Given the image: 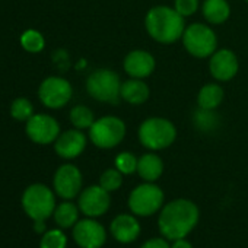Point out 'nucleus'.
Returning a JSON list of instances; mask_svg holds the SVG:
<instances>
[{
	"instance_id": "1",
	"label": "nucleus",
	"mask_w": 248,
	"mask_h": 248,
	"mask_svg": "<svg viewBox=\"0 0 248 248\" xmlns=\"http://www.w3.org/2000/svg\"><path fill=\"white\" fill-rule=\"evenodd\" d=\"M199 207L187 199H177L161 210L158 226L167 239L186 238L199 222Z\"/></svg>"
},
{
	"instance_id": "2",
	"label": "nucleus",
	"mask_w": 248,
	"mask_h": 248,
	"mask_svg": "<svg viewBox=\"0 0 248 248\" xmlns=\"http://www.w3.org/2000/svg\"><path fill=\"white\" fill-rule=\"evenodd\" d=\"M145 27L148 34L161 44H172L183 38L186 31L184 16H181L174 8L155 6L145 18Z\"/></svg>"
},
{
	"instance_id": "3",
	"label": "nucleus",
	"mask_w": 248,
	"mask_h": 248,
	"mask_svg": "<svg viewBox=\"0 0 248 248\" xmlns=\"http://www.w3.org/2000/svg\"><path fill=\"white\" fill-rule=\"evenodd\" d=\"M139 140L149 151H162L171 146L177 138L174 124L162 117L146 118L139 127Z\"/></svg>"
},
{
	"instance_id": "4",
	"label": "nucleus",
	"mask_w": 248,
	"mask_h": 248,
	"mask_svg": "<svg viewBox=\"0 0 248 248\" xmlns=\"http://www.w3.org/2000/svg\"><path fill=\"white\" fill-rule=\"evenodd\" d=\"M22 207L32 220H46L56 210V197L44 184H31L22 194Z\"/></svg>"
},
{
	"instance_id": "5",
	"label": "nucleus",
	"mask_w": 248,
	"mask_h": 248,
	"mask_svg": "<svg viewBox=\"0 0 248 248\" xmlns=\"http://www.w3.org/2000/svg\"><path fill=\"white\" fill-rule=\"evenodd\" d=\"M126 136V124L115 115H105L93 121L89 129L91 142L101 149H112Z\"/></svg>"
},
{
	"instance_id": "6",
	"label": "nucleus",
	"mask_w": 248,
	"mask_h": 248,
	"mask_svg": "<svg viewBox=\"0 0 248 248\" xmlns=\"http://www.w3.org/2000/svg\"><path fill=\"white\" fill-rule=\"evenodd\" d=\"M86 91L93 99L99 102L117 104L121 98V82L114 70L98 69L88 76Z\"/></svg>"
},
{
	"instance_id": "7",
	"label": "nucleus",
	"mask_w": 248,
	"mask_h": 248,
	"mask_svg": "<svg viewBox=\"0 0 248 248\" xmlns=\"http://www.w3.org/2000/svg\"><path fill=\"white\" fill-rule=\"evenodd\" d=\"M183 44L193 57L206 59L216 51L217 38L209 25L191 24L183 34Z\"/></svg>"
},
{
	"instance_id": "8",
	"label": "nucleus",
	"mask_w": 248,
	"mask_h": 248,
	"mask_svg": "<svg viewBox=\"0 0 248 248\" xmlns=\"http://www.w3.org/2000/svg\"><path fill=\"white\" fill-rule=\"evenodd\" d=\"M164 204V191L154 183L138 186L129 197V207L138 216H151Z\"/></svg>"
},
{
	"instance_id": "9",
	"label": "nucleus",
	"mask_w": 248,
	"mask_h": 248,
	"mask_svg": "<svg viewBox=\"0 0 248 248\" xmlns=\"http://www.w3.org/2000/svg\"><path fill=\"white\" fill-rule=\"evenodd\" d=\"M73 89L67 79L60 76H50L44 79L38 88V98L41 104L50 109H60L72 99Z\"/></svg>"
},
{
	"instance_id": "10",
	"label": "nucleus",
	"mask_w": 248,
	"mask_h": 248,
	"mask_svg": "<svg viewBox=\"0 0 248 248\" xmlns=\"http://www.w3.org/2000/svg\"><path fill=\"white\" fill-rule=\"evenodd\" d=\"M25 133L37 145H51L60 135V124L50 114H34L25 123Z\"/></svg>"
},
{
	"instance_id": "11",
	"label": "nucleus",
	"mask_w": 248,
	"mask_h": 248,
	"mask_svg": "<svg viewBox=\"0 0 248 248\" xmlns=\"http://www.w3.org/2000/svg\"><path fill=\"white\" fill-rule=\"evenodd\" d=\"M82 174L78 167L72 164H64L62 165L53 178V186L54 191L57 196H60L64 200H72L78 194H80L82 190Z\"/></svg>"
},
{
	"instance_id": "12",
	"label": "nucleus",
	"mask_w": 248,
	"mask_h": 248,
	"mask_svg": "<svg viewBox=\"0 0 248 248\" xmlns=\"http://www.w3.org/2000/svg\"><path fill=\"white\" fill-rule=\"evenodd\" d=\"M111 204L109 191L101 186H91L79 194V210L88 217L104 215Z\"/></svg>"
},
{
	"instance_id": "13",
	"label": "nucleus",
	"mask_w": 248,
	"mask_h": 248,
	"mask_svg": "<svg viewBox=\"0 0 248 248\" xmlns=\"http://www.w3.org/2000/svg\"><path fill=\"white\" fill-rule=\"evenodd\" d=\"M73 239L80 248H101L107 241V232L99 222L82 219L73 226Z\"/></svg>"
},
{
	"instance_id": "14",
	"label": "nucleus",
	"mask_w": 248,
	"mask_h": 248,
	"mask_svg": "<svg viewBox=\"0 0 248 248\" xmlns=\"http://www.w3.org/2000/svg\"><path fill=\"white\" fill-rule=\"evenodd\" d=\"M86 148V136L79 129H70L59 135L54 142L56 154L63 159H75L83 154Z\"/></svg>"
},
{
	"instance_id": "15",
	"label": "nucleus",
	"mask_w": 248,
	"mask_h": 248,
	"mask_svg": "<svg viewBox=\"0 0 248 248\" xmlns=\"http://www.w3.org/2000/svg\"><path fill=\"white\" fill-rule=\"evenodd\" d=\"M210 75L220 82L231 80L238 73V59L233 51L222 48L210 56L209 62Z\"/></svg>"
},
{
	"instance_id": "16",
	"label": "nucleus",
	"mask_w": 248,
	"mask_h": 248,
	"mask_svg": "<svg viewBox=\"0 0 248 248\" xmlns=\"http://www.w3.org/2000/svg\"><path fill=\"white\" fill-rule=\"evenodd\" d=\"M124 70L132 78L145 79L155 70V59L145 50H133L124 59Z\"/></svg>"
},
{
	"instance_id": "17",
	"label": "nucleus",
	"mask_w": 248,
	"mask_h": 248,
	"mask_svg": "<svg viewBox=\"0 0 248 248\" xmlns=\"http://www.w3.org/2000/svg\"><path fill=\"white\" fill-rule=\"evenodd\" d=\"M111 235L121 244H129L138 239L140 233V225L132 215H118L114 217L109 226Z\"/></svg>"
},
{
	"instance_id": "18",
	"label": "nucleus",
	"mask_w": 248,
	"mask_h": 248,
	"mask_svg": "<svg viewBox=\"0 0 248 248\" xmlns=\"http://www.w3.org/2000/svg\"><path fill=\"white\" fill-rule=\"evenodd\" d=\"M149 86L142 80V79H129L121 83V91L120 95L121 98L132 104V105H140L148 101L149 98Z\"/></svg>"
},
{
	"instance_id": "19",
	"label": "nucleus",
	"mask_w": 248,
	"mask_h": 248,
	"mask_svg": "<svg viewBox=\"0 0 248 248\" xmlns=\"http://www.w3.org/2000/svg\"><path fill=\"white\" fill-rule=\"evenodd\" d=\"M164 172V162L156 154H145L138 161V174L148 183H155Z\"/></svg>"
},
{
	"instance_id": "20",
	"label": "nucleus",
	"mask_w": 248,
	"mask_h": 248,
	"mask_svg": "<svg viewBox=\"0 0 248 248\" xmlns=\"http://www.w3.org/2000/svg\"><path fill=\"white\" fill-rule=\"evenodd\" d=\"M202 11L206 21L213 25L223 24L231 15V8L226 0H204Z\"/></svg>"
},
{
	"instance_id": "21",
	"label": "nucleus",
	"mask_w": 248,
	"mask_h": 248,
	"mask_svg": "<svg viewBox=\"0 0 248 248\" xmlns=\"http://www.w3.org/2000/svg\"><path fill=\"white\" fill-rule=\"evenodd\" d=\"M223 96H225V92L220 85L207 83L199 91L197 104L200 108H204V109H216L222 104Z\"/></svg>"
},
{
	"instance_id": "22",
	"label": "nucleus",
	"mask_w": 248,
	"mask_h": 248,
	"mask_svg": "<svg viewBox=\"0 0 248 248\" xmlns=\"http://www.w3.org/2000/svg\"><path fill=\"white\" fill-rule=\"evenodd\" d=\"M54 220L56 223L66 229V228H72L76 225V222L79 220V209L70 203V202H64L59 206H56V210H54Z\"/></svg>"
},
{
	"instance_id": "23",
	"label": "nucleus",
	"mask_w": 248,
	"mask_h": 248,
	"mask_svg": "<svg viewBox=\"0 0 248 248\" xmlns=\"http://www.w3.org/2000/svg\"><path fill=\"white\" fill-rule=\"evenodd\" d=\"M93 121H95L93 112L88 107L76 105L70 109V123L73 124L75 129H79V130L91 129Z\"/></svg>"
},
{
	"instance_id": "24",
	"label": "nucleus",
	"mask_w": 248,
	"mask_h": 248,
	"mask_svg": "<svg viewBox=\"0 0 248 248\" xmlns=\"http://www.w3.org/2000/svg\"><path fill=\"white\" fill-rule=\"evenodd\" d=\"M21 46L25 51L31 53V54H37L41 53L46 47V40L43 37V34L37 30H27L22 32L21 38Z\"/></svg>"
},
{
	"instance_id": "25",
	"label": "nucleus",
	"mask_w": 248,
	"mask_h": 248,
	"mask_svg": "<svg viewBox=\"0 0 248 248\" xmlns=\"http://www.w3.org/2000/svg\"><path fill=\"white\" fill-rule=\"evenodd\" d=\"M11 115L16 121H28L34 115V105L28 98L19 96L11 104Z\"/></svg>"
},
{
	"instance_id": "26",
	"label": "nucleus",
	"mask_w": 248,
	"mask_h": 248,
	"mask_svg": "<svg viewBox=\"0 0 248 248\" xmlns=\"http://www.w3.org/2000/svg\"><path fill=\"white\" fill-rule=\"evenodd\" d=\"M67 238L62 229H50L43 233L40 248H66Z\"/></svg>"
},
{
	"instance_id": "27",
	"label": "nucleus",
	"mask_w": 248,
	"mask_h": 248,
	"mask_svg": "<svg viewBox=\"0 0 248 248\" xmlns=\"http://www.w3.org/2000/svg\"><path fill=\"white\" fill-rule=\"evenodd\" d=\"M123 184V174L115 168V170H107L101 174L99 178V186L105 188L107 191H115L120 188Z\"/></svg>"
},
{
	"instance_id": "28",
	"label": "nucleus",
	"mask_w": 248,
	"mask_h": 248,
	"mask_svg": "<svg viewBox=\"0 0 248 248\" xmlns=\"http://www.w3.org/2000/svg\"><path fill=\"white\" fill-rule=\"evenodd\" d=\"M138 158L130 152H121L115 158V168L121 174H133L138 171Z\"/></svg>"
},
{
	"instance_id": "29",
	"label": "nucleus",
	"mask_w": 248,
	"mask_h": 248,
	"mask_svg": "<svg viewBox=\"0 0 248 248\" xmlns=\"http://www.w3.org/2000/svg\"><path fill=\"white\" fill-rule=\"evenodd\" d=\"M194 123L199 129L212 130L216 126V115L213 114V109H204L199 107V111L194 115Z\"/></svg>"
},
{
	"instance_id": "30",
	"label": "nucleus",
	"mask_w": 248,
	"mask_h": 248,
	"mask_svg": "<svg viewBox=\"0 0 248 248\" xmlns=\"http://www.w3.org/2000/svg\"><path fill=\"white\" fill-rule=\"evenodd\" d=\"M174 9L184 18L191 16L199 9V0H175Z\"/></svg>"
},
{
	"instance_id": "31",
	"label": "nucleus",
	"mask_w": 248,
	"mask_h": 248,
	"mask_svg": "<svg viewBox=\"0 0 248 248\" xmlns=\"http://www.w3.org/2000/svg\"><path fill=\"white\" fill-rule=\"evenodd\" d=\"M142 248H171V247L164 238H152V239L146 241L142 245Z\"/></svg>"
},
{
	"instance_id": "32",
	"label": "nucleus",
	"mask_w": 248,
	"mask_h": 248,
	"mask_svg": "<svg viewBox=\"0 0 248 248\" xmlns=\"http://www.w3.org/2000/svg\"><path fill=\"white\" fill-rule=\"evenodd\" d=\"M171 248H193L191 244L188 241H186L184 238H180V239H175L174 244L171 245Z\"/></svg>"
},
{
	"instance_id": "33",
	"label": "nucleus",
	"mask_w": 248,
	"mask_h": 248,
	"mask_svg": "<svg viewBox=\"0 0 248 248\" xmlns=\"http://www.w3.org/2000/svg\"><path fill=\"white\" fill-rule=\"evenodd\" d=\"M34 229L38 233H44L46 232V220H34Z\"/></svg>"
},
{
	"instance_id": "34",
	"label": "nucleus",
	"mask_w": 248,
	"mask_h": 248,
	"mask_svg": "<svg viewBox=\"0 0 248 248\" xmlns=\"http://www.w3.org/2000/svg\"><path fill=\"white\" fill-rule=\"evenodd\" d=\"M245 2H248V0H245Z\"/></svg>"
}]
</instances>
